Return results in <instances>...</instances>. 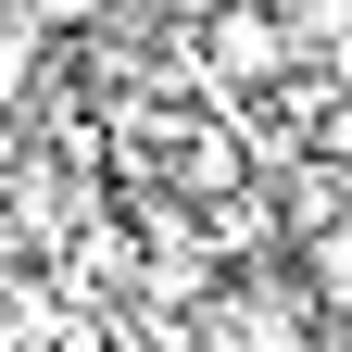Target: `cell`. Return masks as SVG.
Listing matches in <instances>:
<instances>
[{
  "instance_id": "cell-5",
  "label": "cell",
  "mask_w": 352,
  "mask_h": 352,
  "mask_svg": "<svg viewBox=\"0 0 352 352\" xmlns=\"http://www.w3.org/2000/svg\"><path fill=\"white\" fill-rule=\"evenodd\" d=\"M13 289H25V277H13V252H0V302H13Z\"/></svg>"
},
{
  "instance_id": "cell-4",
  "label": "cell",
  "mask_w": 352,
  "mask_h": 352,
  "mask_svg": "<svg viewBox=\"0 0 352 352\" xmlns=\"http://www.w3.org/2000/svg\"><path fill=\"white\" fill-rule=\"evenodd\" d=\"M289 38H352V0H277Z\"/></svg>"
},
{
  "instance_id": "cell-3",
  "label": "cell",
  "mask_w": 352,
  "mask_h": 352,
  "mask_svg": "<svg viewBox=\"0 0 352 352\" xmlns=\"http://www.w3.org/2000/svg\"><path fill=\"white\" fill-rule=\"evenodd\" d=\"M315 302H340V315H352V227L315 239Z\"/></svg>"
},
{
  "instance_id": "cell-2",
  "label": "cell",
  "mask_w": 352,
  "mask_h": 352,
  "mask_svg": "<svg viewBox=\"0 0 352 352\" xmlns=\"http://www.w3.org/2000/svg\"><path fill=\"white\" fill-rule=\"evenodd\" d=\"M25 76H38V25L13 13V25H0V113H13V101H25Z\"/></svg>"
},
{
  "instance_id": "cell-1",
  "label": "cell",
  "mask_w": 352,
  "mask_h": 352,
  "mask_svg": "<svg viewBox=\"0 0 352 352\" xmlns=\"http://www.w3.org/2000/svg\"><path fill=\"white\" fill-rule=\"evenodd\" d=\"M201 63L239 76V88H277V76L302 63V38H289L277 0H227V13H201Z\"/></svg>"
},
{
  "instance_id": "cell-6",
  "label": "cell",
  "mask_w": 352,
  "mask_h": 352,
  "mask_svg": "<svg viewBox=\"0 0 352 352\" xmlns=\"http://www.w3.org/2000/svg\"><path fill=\"white\" fill-rule=\"evenodd\" d=\"M176 13H227V0H176Z\"/></svg>"
}]
</instances>
